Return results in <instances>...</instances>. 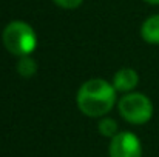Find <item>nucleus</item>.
<instances>
[{"instance_id": "nucleus-1", "label": "nucleus", "mask_w": 159, "mask_h": 157, "mask_svg": "<svg viewBox=\"0 0 159 157\" xmlns=\"http://www.w3.org/2000/svg\"><path fill=\"white\" fill-rule=\"evenodd\" d=\"M114 100V86L101 79L85 82L77 93V105L80 111L90 117H101L107 114L113 108Z\"/></svg>"}, {"instance_id": "nucleus-2", "label": "nucleus", "mask_w": 159, "mask_h": 157, "mask_svg": "<svg viewBox=\"0 0 159 157\" xmlns=\"http://www.w3.org/2000/svg\"><path fill=\"white\" fill-rule=\"evenodd\" d=\"M2 40L8 51L20 57L30 55L36 50V45H37V37H36L34 29L28 23L20 22V20L11 22L5 28Z\"/></svg>"}, {"instance_id": "nucleus-3", "label": "nucleus", "mask_w": 159, "mask_h": 157, "mask_svg": "<svg viewBox=\"0 0 159 157\" xmlns=\"http://www.w3.org/2000/svg\"><path fill=\"white\" fill-rule=\"evenodd\" d=\"M120 116L134 125L147 123L153 116V105L147 96L141 93H131L120 99L119 102Z\"/></svg>"}, {"instance_id": "nucleus-4", "label": "nucleus", "mask_w": 159, "mask_h": 157, "mask_svg": "<svg viewBox=\"0 0 159 157\" xmlns=\"http://www.w3.org/2000/svg\"><path fill=\"white\" fill-rule=\"evenodd\" d=\"M142 148L139 139L131 133H119L111 139L110 157H141Z\"/></svg>"}, {"instance_id": "nucleus-5", "label": "nucleus", "mask_w": 159, "mask_h": 157, "mask_svg": "<svg viewBox=\"0 0 159 157\" xmlns=\"http://www.w3.org/2000/svg\"><path fill=\"white\" fill-rule=\"evenodd\" d=\"M139 82V76L136 74L134 69L131 68H122L116 72L114 79H113V86L114 89L120 91V93H127L131 91Z\"/></svg>"}, {"instance_id": "nucleus-6", "label": "nucleus", "mask_w": 159, "mask_h": 157, "mask_svg": "<svg viewBox=\"0 0 159 157\" xmlns=\"http://www.w3.org/2000/svg\"><path fill=\"white\" fill-rule=\"evenodd\" d=\"M142 39L148 43L159 45V14L148 17L141 28Z\"/></svg>"}, {"instance_id": "nucleus-7", "label": "nucleus", "mask_w": 159, "mask_h": 157, "mask_svg": "<svg viewBox=\"0 0 159 157\" xmlns=\"http://www.w3.org/2000/svg\"><path fill=\"white\" fill-rule=\"evenodd\" d=\"M17 69H19V72H20L23 77H31V76L36 72L37 65H36V62H34L31 57L23 55V57L19 60V63H17Z\"/></svg>"}, {"instance_id": "nucleus-8", "label": "nucleus", "mask_w": 159, "mask_h": 157, "mask_svg": "<svg viewBox=\"0 0 159 157\" xmlns=\"http://www.w3.org/2000/svg\"><path fill=\"white\" fill-rule=\"evenodd\" d=\"M99 131L101 134L104 136H108V137H114L116 136V131H117V125L114 120L111 119H104L99 122Z\"/></svg>"}, {"instance_id": "nucleus-9", "label": "nucleus", "mask_w": 159, "mask_h": 157, "mask_svg": "<svg viewBox=\"0 0 159 157\" xmlns=\"http://www.w3.org/2000/svg\"><path fill=\"white\" fill-rule=\"evenodd\" d=\"M60 8H65V9H74V8H77L84 0H54Z\"/></svg>"}, {"instance_id": "nucleus-10", "label": "nucleus", "mask_w": 159, "mask_h": 157, "mask_svg": "<svg viewBox=\"0 0 159 157\" xmlns=\"http://www.w3.org/2000/svg\"><path fill=\"white\" fill-rule=\"evenodd\" d=\"M145 2H148L152 5H159V0H145Z\"/></svg>"}]
</instances>
